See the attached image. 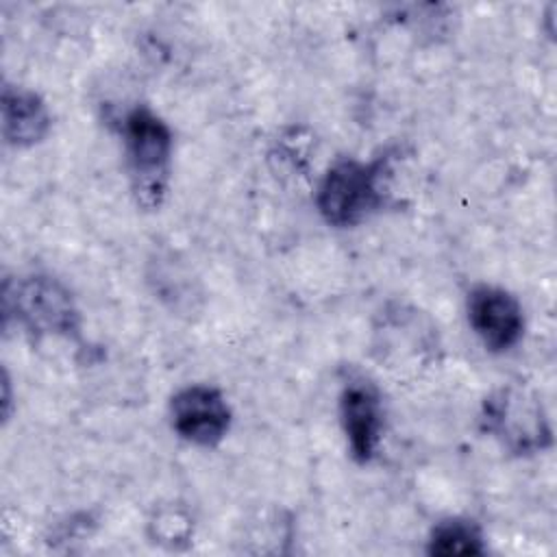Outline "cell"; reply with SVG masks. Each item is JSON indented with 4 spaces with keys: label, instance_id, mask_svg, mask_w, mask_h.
<instances>
[{
    "label": "cell",
    "instance_id": "1",
    "mask_svg": "<svg viewBox=\"0 0 557 557\" xmlns=\"http://www.w3.org/2000/svg\"><path fill=\"white\" fill-rule=\"evenodd\" d=\"M122 139L133 196L141 209L154 211L168 194L172 131L150 107L137 104L124 115Z\"/></svg>",
    "mask_w": 557,
    "mask_h": 557
},
{
    "label": "cell",
    "instance_id": "2",
    "mask_svg": "<svg viewBox=\"0 0 557 557\" xmlns=\"http://www.w3.org/2000/svg\"><path fill=\"white\" fill-rule=\"evenodd\" d=\"M392 154L372 161L337 159L318 183L315 207L322 220L344 228L363 222L385 202V178L389 174Z\"/></svg>",
    "mask_w": 557,
    "mask_h": 557
},
{
    "label": "cell",
    "instance_id": "3",
    "mask_svg": "<svg viewBox=\"0 0 557 557\" xmlns=\"http://www.w3.org/2000/svg\"><path fill=\"white\" fill-rule=\"evenodd\" d=\"M2 309L4 322L13 315L35 337H76L81 331V311L70 289L50 274H30L15 285L4 283Z\"/></svg>",
    "mask_w": 557,
    "mask_h": 557
},
{
    "label": "cell",
    "instance_id": "4",
    "mask_svg": "<svg viewBox=\"0 0 557 557\" xmlns=\"http://www.w3.org/2000/svg\"><path fill=\"white\" fill-rule=\"evenodd\" d=\"M483 431L516 455L542 453L553 444V431L542 400L518 387H500L483 403Z\"/></svg>",
    "mask_w": 557,
    "mask_h": 557
},
{
    "label": "cell",
    "instance_id": "5",
    "mask_svg": "<svg viewBox=\"0 0 557 557\" xmlns=\"http://www.w3.org/2000/svg\"><path fill=\"white\" fill-rule=\"evenodd\" d=\"M466 313L470 329L490 352H509L524 335V309L505 287L474 285L468 292Z\"/></svg>",
    "mask_w": 557,
    "mask_h": 557
},
{
    "label": "cell",
    "instance_id": "6",
    "mask_svg": "<svg viewBox=\"0 0 557 557\" xmlns=\"http://www.w3.org/2000/svg\"><path fill=\"white\" fill-rule=\"evenodd\" d=\"M170 420L181 440L194 446L213 448L226 437L233 413L218 387L191 383L172 396Z\"/></svg>",
    "mask_w": 557,
    "mask_h": 557
},
{
    "label": "cell",
    "instance_id": "7",
    "mask_svg": "<svg viewBox=\"0 0 557 557\" xmlns=\"http://www.w3.org/2000/svg\"><path fill=\"white\" fill-rule=\"evenodd\" d=\"M339 422L355 461L370 463L381 446L383 403L374 385L350 381L339 394Z\"/></svg>",
    "mask_w": 557,
    "mask_h": 557
},
{
    "label": "cell",
    "instance_id": "8",
    "mask_svg": "<svg viewBox=\"0 0 557 557\" xmlns=\"http://www.w3.org/2000/svg\"><path fill=\"white\" fill-rule=\"evenodd\" d=\"M2 135L15 148H30L46 139L52 115L44 98L20 85L2 87Z\"/></svg>",
    "mask_w": 557,
    "mask_h": 557
},
{
    "label": "cell",
    "instance_id": "9",
    "mask_svg": "<svg viewBox=\"0 0 557 557\" xmlns=\"http://www.w3.org/2000/svg\"><path fill=\"white\" fill-rule=\"evenodd\" d=\"M426 553L437 557H461V555H483L485 537L481 527L470 518H444L433 524Z\"/></svg>",
    "mask_w": 557,
    "mask_h": 557
},
{
    "label": "cell",
    "instance_id": "10",
    "mask_svg": "<svg viewBox=\"0 0 557 557\" xmlns=\"http://www.w3.org/2000/svg\"><path fill=\"white\" fill-rule=\"evenodd\" d=\"M150 537L168 548L187 546L194 533L191 516L181 505H161L148 520Z\"/></svg>",
    "mask_w": 557,
    "mask_h": 557
}]
</instances>
